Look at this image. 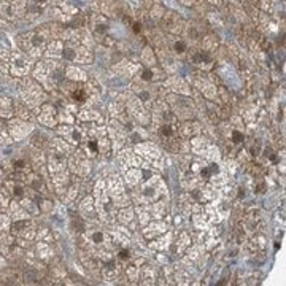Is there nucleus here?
I'll use <instances>...</instances> for the list:
<instances>
[{
    "label": "nucleus",
    "instance_id": "obj_1",
    "mask_svg": "<svg viewBox=\"0 0 286 286\" xmlns=\"http://www.w3.org/2000/svg\"><path fill=\"white\" fill-rule=\"evenodd\" d=\"M65 69L56 61L38 62L34 69V78L40 81L46 89H54V86H59L64 81Z\"/></svg>",
    "mask_w": 286,
    "mask_h": 286
},
{
    "label": "nucleus",
    "instance_id": "obj_2",
    "mask_svg": "<svg viewBox=\"0 0 286 286\" xmlns=\"http://www.w3.org/2000/svg\"><path fill=\"white\" fill-rule=\"evenodd\" d=\"M19 92L23 96L24 104L32 110H37L46 99V94L41 89V86L27 76H23V81L19 83Z\"/></svg>",
    "mask_w": 286,
    "mask_h": 286
},
{
    "label": "nucleus",
    "instance_id": "obj_3",
    "mask_svg": "<svg viewBox=\"0 0 286 286\" xmlns=\"http://www.w3.org/2000/svg\"><path fill=\"white\" fill-rule=\"evenodd\" d=\"M18 45L29 56L38 58L46 50V40L38 32H27V34H21L18 37Z\"/></svg>",
    "mask_w": 286,
    "mask_h": 286
},
{
    "label": "nucleus",
    "instance_id": "obj_4",
    "mask_svg": "<svg viewBox=\"0 0 286 286\" xmlns=\"http://www.w3.org/2000/svg\"><path fill=\"white\" fill-rule=\"evenodd\" d=\"M10 232L13 235L24 239V240H34L35 239V232H37V226L30 221V218L27 219H16V221L12 223V227H10Z\"/></svg>",
    "mask_w": 286,
    "mask_h": 286
},
{
    "label": "nucleus",
    "instance_id": "obj_5",
    "mask_svg": "<svg viewBox=\"0 0 286 286\" xmlns=\"http://www.w3.org/2000/svg\"><path fill=\"white\" fill-rule=\"evenodd\" d=\"M30 69H32V62L24 53L12 54V59H10V72L13 73V76L23 78V76H26L29 73Z\"/></svg>",
    "mask_w": 286,
    "mask_h": 286
},
{
    "label": "nucleus",
    "instance_id": "obj_6",
    "mask_svg": "<svg viewBox=\"0 0 286 286\" xmlns=\"http://www.w3.org/2000/svg\"><path fill=\"white\" fill-rule=\"evenodd\" d=\"M37 116H38V121L41 124H45L46 127H54L58 123V113L56 110H54L53 105L50 104H45V105H40L37 110Z\"/></svg>",
    "mask_w": 286,
    "mask_h": 286
},
{
    "label": "nucleus",
    "instance_id": "obj_7",
    "mask_svg": "<svg viewBox=\"0 0 286 286\" xmlns=\"http://www.w3.org/2000/svg\"><path fill=\"white\" fill-rule=\"evenodd\" d=\"M5 188H7V191L10 193V196H12L15 201H21L23 197L27 196V186H26V183L18 180V178L12 177L10 180H7L5 181Z\"/></svg>",
    "mask_w": 286,
    "mask_h": 286
},
{
    "label": "nucleus",
    "instance_id": "obj_8",
    "mask_svg": "<svg viewBox=\"0 0 286 286\" xmlns=\"http://www.w3.org/2000/svg\"><path fill=\"white\" fill-rule=\"evenodd\" d=\"M8 130H10V135H12L13 140H21L23 137H26V134L29 132V124L23 119H12L10 118V123H8Z\"/></svg>",
    "mask_w": 286,
    "mask_h": 286
},
{
    "label": "nucleus",
    "instance_id": "obj_9",
    "mask_svg": "<svg viewBox=\"0 0 286 286\" xmlns=\"http://www.w3.org/2000/svg\"><path fill=\"white\" fill-rule=\"evenodd\" d=\"M58 132L61 135H64L65 140H69L73 145H78V143L83 140V132L81 129H76V127H70L67 124H64L58 129Z\"/></svg>",
    "mask_w": 286,
    "mask_h": 286
},
{
    "label": "nucleus",
    "instance_id": "obj_10",
    "mask_svg": "<svg viewBox=\"0 0 286 286\" xmlns=\"http://www.w3.org/2000/svg\"><path fill=\"white\" fill-rule=\"evenodd\" d=\"M50 150H51L53 155L67 156L70 153V145H69V143H65L64 140H61V138H54L50 143Z\"/></svg>",
    "mask_w": 286,
    "mask_h": 286
},
{
    "label": "nucleus",
    "instance_id": "obj_11",
    "mask_svg": "<svg viewBox=\"0 0 286 286\" xmlns=\"http://www.w3.org/2000/svg\"><path fill=\"white\" fill-rule=\"evenodd\" d=\"M15 116V105L13 101L8 97H0V118L10 119Z\"/></svg>",
    "mask_w": 286,
    "mask_h": 286
},
{
    "label": "nucleus",
    "instance_id": "obj_12",
    "mask_svg": "<svg viewBox=\"0 0 286 286\" xmlns=\"http://www.w3.org/2000/svg\"><path fill=\"white\" fill-rule=\"evenodd\" d=\"M13 105H15V115H16L19 119L27 121V123H32V121H34V115L30 113V108H29L26 104L13 101Z\"/></svg>",
    "mask_w": 286,
    "mask_h": 286
},
{
    "label": "nucleus",
    "instance_id": "obj_13",
    "mask_svg": "<svg viewBox=\"0 0 286 286\" xmlns=\"http://www.w3.org/2000/svg\"><path fill=\"white\" fill-rule=\"evenodd\" d=\"M37 258H40L41 261H51L53 258V250L50 247V244H46V242H38L37 245Z\"/></svg>",
    "mask_w": 286,
    "mask_h": 286
},
{
    "label": "nucleus",
    "instance_id": "obj_14",
    "mask_svg": "<svg viewBox=\"0 0 286 286\" xmlns=\"http://www.w3.org/2000/svg\"><path fill=\"white\" fill-rule=\"evenodd\" d=\"M62 48H64V45L59 40H51V43L45 50V54L48 58H58L62 54Z\"/></svg>",
    "mask_w": 286,
    "mask_h": 286
},
{
    "label": "nucleus",
    "instance_id": "obj_15",
    "mask_svg": "<svg viewBox=\"0 0 286 286\" xmlns=\"http://www.w3.org/2000/svg\"><path fill=\"white\" fill-rule=\"evenodd\" d=\"M30 143H32V145H34L35 148L43 150V148L50 147L51 140H50L45 134H41V132H37V134H34V137L30 138Z\"/></svg>",
    "mask_w": 286,
    "mask_h": 286
},
{
    "label": "nucleus",
    "instance_id": "obj_16",
    "mask_svg": "<svg viewBox=\"0 0 286 286\" xmlns=\"http://www.w3.org/2000/svg\"><path fill=\"white\" fill-rule=\"evenodd\" d=\"M35 237H37L40 242H46V244H51V242H53V237H51L50 229H48V227H45V226H40V227H37Z\"/></svg>",
    "mask_w": 286,
    "mask_h": 286
},
{
    "label": "nucleus",
    "instance_id": "obj_17",
    "mask_svg": "<svg viewBox=\"0 0 286 286\" xmlns=\"http://www.w3.org/2000/svg\"><path fill=\"white\" fill-rule=\"evenodd\" d=\"M10 59H12V56L5 53V50H0V70L5 73L10 70Z\"/></svg>",
    "mask_w": 286,
    "mask_h": 286
},
{
    "label": "nucleus",
    "instance_id": "obj_18",
    "mask_svg": "<svg viewBox=\"0 0 286 286\" xmlns=\"http://www.w3.org/2000/svg\"><path fill=\"white\" fill-rule=\"evenodd\" d=\"M65 75L69 76L70 80H84V73L78 69H75V67H67L65 69Z\"/></svg>",
    "mask_w": 286,
    "mask_h": 286
},
{
    "label": "nucleus",
    "instance_id": "obj_19",
    "mask_svg": "<svg viewBox=\"0 0 286 286\" xmlns=\"http://www.w3.org/2000/svg\"><path fill=\"white\" fill-rule=\"evenodd\" d=\"M83 150H84V153L87 156H96L97 155V143L94 141V140H87L86 143H84V147H83Z\"/></svg>",
    "mask_w": 286,
    "mask_h": 286
},
{
    "label": "nucleus",
    "instance_id": "obj_20",
    "mask_svg": "<svg viewBox=\"0 0 286 286\" xmlns=\"http://www.w3.org/2000/svg\"><path fill=\"white\" fill-rule=\"evenodd\" d=\"M12 141H13V138H12V135H10L8 127L4 126V124H0V143L5 145V143H12Z\"/></svg>",
    "mask_w": 286,
    "mask_h": 286
},
{
    "label": "nucleus",
    "instance_id": "obj_21",
    "mask_svg": "<svg viewBox=\"0 0 286 286\" xmlns=\"http://www.w3.org/2000/svg\"><path fill=\"white\" fill-rule=\"evenodd\" d=\"M99 116V113L97 112H94V110H81L80 112V115H78V118L81 119V121H87V119H96Z\"/></svg>",
    "mask_w": 286,
    "mask_h": 286
},
{
    "label": "nucleus",
    "instance_id": "obj_22",
    "mask_svg": "<svg viewBox=\"0 0 286 286\" xmlns=\"http://www.w3.org/2000/svg\"><path fill=\"white\" fill-rule=\"evenodd\" d=\"M10 227H12V218L0 215V230H10Z\"/></svg>",
    "mask_w": 286,
    "mask_h": 286
},
{
    "label": "nucleus",
    "instance_id": "obj_23",
    "mask_svg": "<svg viewBox=\"0 0 286 286\" xmlns=\"http://www.w3.org/2000/svg\"><path fill=\"white\" fill-rule=\"evenodd\" d=\"M92 201L89 199V197H87V199H84L83 201V204H81V210L84 212V213H89V212H92Z\"/></svg>",
    "mask_w": 286,
    "mask_h": 286
},
{
    "label": "nucleus",
    "instance_id": "obj_24",
    "mask_svg": "<svg viewBox=\"0 0 286 286\" xmlns=\"http://www.w3.org/2000/svg\"><path fill=\"white\" fill-rule=\"evenodd\" d=\"M61 121H64V123H67V124H70V123H73V116H70V112H67V110H64V113H61Z\"/></svg>",
    "mask_w": 286,
    "mask_h": 286
},
{
    "label": "nucleus",
    "instance_id": "obj_25",
    "mask_svg": "<svg viewBox=\"0 0 286 286\" xmlns=\"http://www.w3.org/2000/svg\"><path fill=\"white\" fill-rule=\"evenodd\" d=\"M119 216H121V219H123V221H130L132 219V212L130 210H123L119 213Z\"/></svg>",
    "mask_w": 286,
    "mask_h": 286
},
{
    "label": "nucleus",
    "instance_id": "obj_26",
    "mask_svg": "<svg viewBox=\"0 0 286 286\" xmlns=\"http://www.w3.org/2000/svg\"><path fill=\"white\" fill-rule=\"evenodd\" d=\"M91 240L94 242V244H101V242L104 240V235L101 232H92L91 234Z\"/></svg>",
    "mask_w": 286,
    "mask_h": 286
},
{
    "label": "nucleus",
    "instance_id": "obj_27",
    "mask_svg": "<svg viewBox=\"0 0 286 286\" xmlns=\"http://www.w3.org/2000/svg\"><path fill=\"white\" fill-rule=\"evenodd\" d=\"M232 141L234 143H240L242 141V134L239 130H232Z\"/></svg>",
    "mask_w": 286,
    "mask_h": 286
},
{
    "label": "nucleus",
    "instance_id": "obj_28",
    "mask_svg": "<svg viewBox=\"0 0 286 286\" xmlns=\"http://www.w3.org/2000/svg\"><path fill=\"white\" fill-rule=\"evenodd\" d=\"M184 48H186V46H184V43H183V41H177V43H175V50H177L178 53H183Z\"/></svg>",
    "mask_w": 286,
    "mask_h": 286
},
{
    "label": "nucleus",
    "instance_id": "obj_29",
    "mask_svg": "<svg viewBox=\"0 0 286 286\" xmlns=\"http://www.w3.org/2000/svg\"><path fill=\"white\" fill-rule=\"evenodd\" d=\"M119 258H121V259H127V258H129V251L121 250V251H119Z\"/></svg>",
    "mask_w": 286,
    "mask_h": 286
},
{
    "label": "nucleus",
    "instance_id": "obj_30",
    "mask_svg": "<svg viewBox=\"0 0 286 286\" xmlns=\"http://www.w3.org/2000/svg\"><path fill=\"white\" fill-rule=\"evenodd\" d=\"M151 75H153L151 70H145V72H143V80H151L153 78Z\"/></svg>",
    "mask_w": 286,
    "mask_h": 286
},
{
    "label": "nucleus",
    "instance_id": "obj_31",
    "mask_svg": "<svg viewBox=\"0 0 286 286\" xmlns=\"http://www.w3.org/2000/svg\"><path fill=\"white\" fill-rule=\"evenodd\" d=\"M34 2H35L37 5H45V4L48 2V0H34Z\"/></svg>",
    "mask_w": 286,
    "mask_h": 286
},
{
    "label": "nucleus",
    "instance_id": "obj_32",
    "mask_svg": "<svg viewBox=\"0 0 286 286\" xmlns=\"http://www.w3.org/2000/svg\"><path fill=\"white\" fill-rule=\"evenodd\" d=\"M134 32H135V34H138V32H140V24L138 23L134 24Z\"/></svg>",
    "mask_w": 286,
    "mask_h": 286
}]
</instances>
